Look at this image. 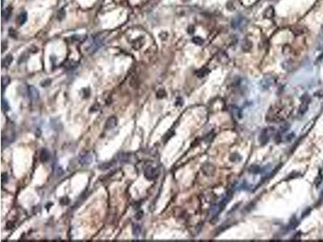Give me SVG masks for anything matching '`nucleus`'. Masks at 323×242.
I'll return each instance as SVG.
<instances>
[{
  "label": "nucleus",
  "instance_id": "obj_1",
  "mask_svg": "<svg viewBox=\"0 0 323 242\" xmlns=\"http://www.w3.org/2000/svg\"><path fill=\"white\" fill-rule=\"evenodd\" d=\"M291 109L288 104L286 103H277L267 113L266 119L270 121H280L287 118V115L290 114Z\"/></svg>",
  "mask_w": 323,
  "mask_h": 242
},
{
  "label": "nucleus",
  "instance_id": "obj_2",
  "mask_svg": "<svg viewBox=\"0 0 323 242\" xmlns=\"http://www.w3.org/2000/svg\"><path fill=\"white\" fill-rule=\"evenodd\" d=\"M158 175H159L158 169L156 167H154V166H147V167L145 169V171H144V175H145V177H146V179H148V180H149V181H152V180L156 179V178H158Z\"/></svg>",
  "mask_w": 323,
  "mask_h": 242
},
{
  "label": "nucleus",
  "instance_id": "obj_3",
  "mask_svg": "<svg viewBox=\"0 0 323 242\" xmlns=\"http://www.w3.org/2000/svg\"><path fill=\"white\" fill-rule=\"evenodd\" d=\"M246 24H247V19L241 15L234 17L231 23L233 29H243L246 26Z\"/></svg>",
  "mask_w": 323,
  "mask_h": 242
},
{
  "label": "nucleus",
  "instance_id": "obj_4",
  "mask_svg": "<svg viewBox=\"0 0 323 242\" xmlns=\"http://www.w3.org/2000/svg\"><path fill=\"white\" fill-rule=\"evenodd\" d=\"M93 155L91 152H82L78 156V162L82 166H88L92 163Z\"/></svg>",
  "mask_w": 323,
  "mask_h": 242
},
{
  "label": "nucleus",
  "instance_id": "obj_5",
  "mask_svg": "<svg viewBox=\"0 0 323 242\" xmlns=\"http://www.w3.org/2000/svg\"><path fill=\"white\" fill-rule=\"evenodd\" d=\"M14 139H15L14 132H13L12 130L7 131L6 134H4V133L3 134V136H2V145H3V146H4L5 144L9 145V144H11V142H13V141H14Z\"/></svg>",
  "mask_w": 323,
  "mask_h": 242
},
{
  "label": "nucleus",
  "instance_id": "obj_6",
  "mask_svg": "<svg viewBox=\"0 0 323 242\" xmlns=\"http://www.w3.org/2000/svg\"><path fill=\"white\" fill-rule=\"evenodd\" d=\"M29 95L30 99L32 101H37L40 98V93L38 90L33 86H30L29 87Z\"/></svg>",
  "mask_w": 323,
  "mask_h": 242
},
{
  "label": "nucleus",
  "instance_id": "obj_7",
  "mask_svg": "<svg viewBox=\"0 0 323 242\" xmlns=\"http://www.w3.org/2000/svg\"><path fill=\"white\" fill-rule=\"evenodd\" d=\"M117 125V118L116 116H111L106 121L105 128L106 129H112Z\"/></svg>",
  "mask_w": 323,
  "mask_h": 242
},
{
  "label": "nucleus",
  "instance_id": "obj_8",
  "mask_svg": "<svg viewBox=\"0 0 323 242\" xmlns=\"http://www.w3.org/2000/svg\"><path fill=\"white\" fill-rule=\"evenodd\" d=\"M50 157V152L46 149H43L40 153V160L41 162H47Z\"/></svg>",
  "mask_w": 323,
  "mask_h": 242
},
{
  "label": "nucleus",
  "instance_id": "obj_9",
  "mask_svg": "<svg viewBox=\"0 0 323 242\" xmlns=\"http://www.w3.org/2000/svg\"><path fill=\"white\" fill-rule=\"evenodd\" d=\"M274 15H275V10L272 6H269L263 12V16L264 18L266 19H272L274 17Z\"/></svg>",
  "mask_w": 323,
  "mask_h": 242
},
{
  "label": "nucleus",
  "instance_id": "obj_10",
  "mask_svg": "<svg viewBox=\"0 0 323 242\" xmlns=\"http://www.w3.org/2000/svg\"><path fill=\"white\" fill-rule=\"evenodd\" d=\"M144 43H145V40H144V39L143 38H142V37H140V38H137V39H136L133 42V44H132V45H133V48L134 49H141L142 46H143V45H144Z\"/></svg>",
  "mask_w": 323,
  "mask_h": 242
},
{
  "label": "nucleus",
  "instance_id": "obj_11",
  "mask_svg": "<svg viewBox=\"0 0 323 242\" xmlns=\"http://www.w3.org/2000/svg\"><path fill=\"white\" fill-rule=\"evenodd\" d=\"M251 48H252V43L250 42L249 40L246 39L242 41V43H241V49H242L243 51L249 52L250 50L251 49Z\"/></svg>",
  "mask_w": 323,
  "mask_h": 242
},
{
  "label": "nucleus",
  "instance_id": "obj_12",
  "mask_svg": "<svg viewBox=\"0 0 323 242\" xmlns=\"http://www.w3.org/2000/svg\"><path fill=\"white\" fill-rule=\"evenodd\" d=\"M27 19H28L27 12H25V11L22 12L21 14L18 16V24L20 25H23L25 22L27 21Z\"/></svg>",
  "mask_w": 323,
  "mask_h": 242
},
{
  "label": "nucleus",
  "instance_id": "obj_13",
  "mask_svg": "<svg viewBox=\"0 0 323 242\" xmlns=\"http://www.w3.org/2000/svg\"><path fill=\"white\" fill-rule=\"evenodd\" d=\"M113 166V161H108V162H105V163H103L102 165H100L99 168H100V170H108L109 168L112 167Z\"/></svg>",
  "mask_w": 323,
  "mask_h": 242
},
{
  "label": "nucleus",
  "instance_id": "obj_14",
  "mask_svg": "<svg viewBox=\"0 0 323 242\" xmlns=\"http://www.w3.org/2000/svg\"><path fill=\"white\" fill-rule=\"evenodd\" d=\"M208 73H209V70H208V69L202 68V69H200V70H197L196 73H195V74H196V76H197L198 78H203V77H204L205 75H207Z\"/></svg>",
  "mask_w": 323,
  "mask_h": 242
},
{
  "label": "nucleus",
  "instance_id": "obj_15",
  "mask_svg": "<svg viewBox=\"0 0 323 242\" xmlns=\"http://www.w3.org/2000/svg\"><path fill=\"white\" fill-rule=\"evenodd\" d=\"M133 234L135 236H138L139 235H140V233H141V227H140V225L139 224H134L133 225Z\"/></svg>",
  "mask_w": 323,
  "mask_h": 242
},
{
  "label": "nucleus",
  "instance_id": "obj_16",
  "mask_svg": "<svg viewBox=\"0 0 323 242\" xmlns=\"http://www.w3.org/2000/svg\"><path fill=\"white\" fill-rule=\"evenodd\" d=\"M12 60H13L12 56L11 55H7V57L3 60V66H9L11 65Z\"/></svg>",
  "mask_w": 323,
  "mask_h": 242
},
{
  "label": "nucleus",
  "instance_id": "obj_17",
  "mask_svg": "<svg viewBox=\"0 0 323 242\" xmlns=\"http://www.w3.org/2000/svg\"><path fill=\"white\" fill-rule=\"evenodd\" d=\"M9 83H10V78L9 77H3L2 78V90H3V92L4 91L5 87L7 86Z\"/></svg>",
  "mask_w": 323,
  "mask_h": 242
},
{
  "label": "nucleus",
  "instance_id": "obj_18",
  "mask_svg": "<svg viewBox=\"0 0 323 242\" xmlns=\"http://www.w3.org/2000/svg\"><path fill=\"white\" fill-rule=\"evenodd\" d=\"M1 107H2V110L3 111H7L10 109L9 107V104L7 103V100H5L4 98H2V103H1Z\"/></svg>",
  "mask_w": 323,
  "mask_h": 242
},
{
  "label": "nucleus",
  "instance_id": "obj_19",
  "mask_svg": "<svg viewBox=\"0 0 323 242\" xmlns=\"http://www.w3.org/2000/svg\"><path fill=\"white\" fill-rule=\"evenodd\" d=\"M192 41H193V43L195 44L196 45H202V44L204 43L203 39L201 38V37H200V36H195V37H193Z\"/></svg>",
  "mask_w": 323,
  "mask_h": 242
},
{
  "label": "nucleus",
  "instance_id": "obj_20",
  "mask_svg": "<svg viewBox=\"0 0 323 242\" xmlns=\"http://www.w3.org/2000/svg\"><path fill=\"white\" fill-rule=\"evenodd\" d=\"M166 91L164 90H159L158 92H157V97H158V99H162V98H164V97L166 96Z\"/></svg>",
  "mask_w": 323,
  "mask_h": 242
},
{
  "label": "nucleus",
  "instance_id": "obj_21",
  "mask_svg": "<svg viewBox=\"0 0 323 242\" xmlns=\"http://www.w3.org/2000/svg\"><path fill=\"white\" fill-rule=\"evenodd\" d=\"M9 35H10V36H11V37H13V38H16V37H17L16 32H15V31L14 29H12L9 30Z\"/></svg>",
  "mask_w": 323,
  "mask_h": 242
},
{
  "label": "nucleus",
  "instance_id": "obj_22",
  "mask_svg": "<svg viewBox=\"0 0 323 242\" xmlns=\"http://www.w3.org/2000/svg\"><path fill=\"white\" fill-rule=\"evenodd\" d=\"M11 7L7 8V10H6V13H5V15H6V16H5V19H6V20H7V19H8V18H9V16L11 15Z\"/></svg>",
  "mask_w": 323,
  "mask_h": 242
},
{
  "label": "nucleus",
  "instance_id": "obj_23",
  "mask_svg": "<svg viewBox=\"0 0 323 242\" xmlns=\"http://www.w3.org/2000/svg\"><path fill=\"white\" fill-rule=\"evenodd\" d=\"M7 179H8V177H7V174H6V173H3V174L2 175V183L3 184V183H5V182H7Z\"/></svg>",
  "mask_w": 323,
  "mask_h": 242
},
{
  "label": "nucleus",
  "instance_id": "obj_24",
  "mask_svg": "<svg viewBox=\"0 0 323 242\" xmlns=\"http://www.w3.org/2000/svg\"><path fill=\"white\" fill-rule=\"evenodd\" d=\"M142 216H143V211H139V212H137V213L136 214L135 218L137 220H141V219H142Z\"/></svg>",
  "mask_w": 323,
  "mask_h": 242
},
{
  "label": "nucleus",
  "instance_id": "obj_25",
  "mask_svg": "<svg viewBox=\"0 0 323 242\" xmlns=\"http://www.w3.org/2000/svg\"><path fill=\"white\" fill-rule=\"evenodd\" d=\"M60 203L62 204V205H66V204H67L68 203H69V200H68L66 197H65V198H62L61 200Z\"/></svg>",
  "mask_w": 323,
  "mask_h": 242
}]
</instances>
